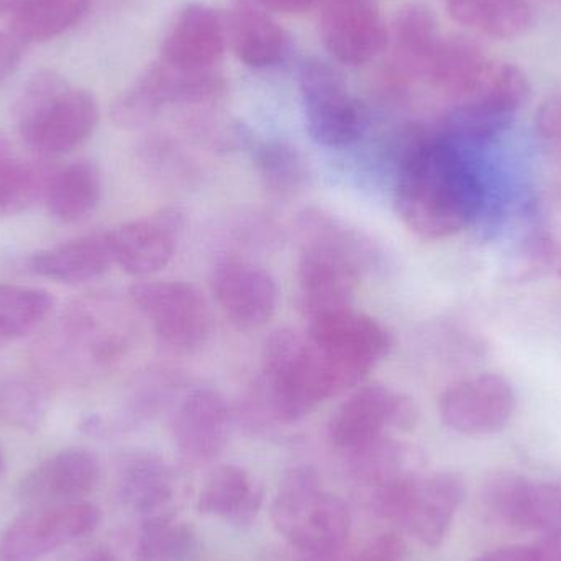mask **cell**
<instances>
[{"mask_svg":"<svg viewBox=\"0 0 561 561\" xmlns=\"http://www.w3.org/2000/svg\"><path fill=\"white\" fill-rule=\"evenodd\" d=\"M445 134L419 138L405 151L396 187L399 217L415 236L447 239L480 213V183Z\"/></svg>","mask_w":561,"mask_h":561,"instance_id":"cell-1","label":"cell"},{"mask_svg":"<svg viewBox=\"0 0 561 561\" xmlns=\"http://www.w3.org/2000/svg\"><path fill=\"white\" fill-rule=\"evenodd\" d=\"M20 135L30 150L62 154L84 144L99 124V105L84 89H72L62 76H33L15 107Z\"/></svg>","mask_w":561,"mask_h":561,"instance_id":"cell-2","label":"cell"},{"mask_svg":"<svg viewBox=\"0 0 561 561\" xmlns=\"http://www.w3.org/2000/svg\"><path fill=\"white\" fill-rule=\"evenodd\" d=\"M327 399L329 388L312 343L294 330H275L263 346L262 376L255 389L260 414L293 424Z\"/></svg>","mask_w":561,"mask_h":561,"instance_id":"cell-3","label":"cell"},{"mask_svg":"<svg viewBox=\"0 0 561 561\" xmlns=\"http://www.w3.org/2000/svg\"><path fill=\"white\" fill-rule=\"evenodd\" d=\"M276 530L300 552L332 557L350 536L348 507L335 494L323 490L312 467L290 468L280 478L272 504Z\"/></svg>","mask_w":561,"mask_h":561,"instance_id":"cell-4","label":"cell"},{"mask_svg":"<svg viewBox=\"0 0 561 561\" xmlns=\"http://www.w3.org/2000/svg\"><path fill=\"white\" fill-rule=\"evenodd\" d=\"M307 339L319 355L333 398L359 385L391 348L388 330L352 307L310 319Z\"/></svg>","mask_w":561,"mask_h":561,"instance_id":"cell-5","label":"cell"},{"mask_svg":"<svg viewBox=\"0 0 561 561\" xmlns=\"http://www.w3.org/2000/svg\"><path fill=\"white\" fill-rule=\"evenodd\" d=\"M463 500V478L442 471L386 488L373 494L371 506L379 517L399 524L424 546L435 549L447 537Z\"/></svg>","mask_w":561,"mask_h":561,"instance_id":"cell-6","label":"cell"},{"mask_svg":"<svg viewBox=\"0 0 561 561\" xmlns=\"http://www.w3.org/2000/svg\"><path fill=\"white\" fill-rule=\"evenodd\" d=\"M299 88L307 131L316 144L342 148L362 137V107L339 69L322 59H309L300 69Z\"/></svg>","mask_w":561,"mask_h":561,"instance_id":"cell-7","label":"cell"},{"mask_svg":"<svg viewBox=\"0 0 561 561\" xmlns=\"http://www.w3.org/2000/svg\"><path fill=\"white\" fill-rule=\"evenodd\" d=\"M101 510L89 501L30 507L0 537V560L36 561L94 533Z\"/></svg>","mask_w":561,"mask_h":561,"instance_id":"cell-8","label":"cell"},{"mask_svg":"<svg viewBox=\"0 0 561 561\" xmlns=\"http://www.w3.org/2000/svg\"><path fill=\"white\" fill-rule=\"evenodd\" d=\"M130 296L167 345L190 352L206 342L210 310L206 297L194 284L141 280L131 286Z\"/></svg>","mask_w":561,"mask_h":561,"instance_id":"cell-9","label":"cell"},{"mask_svg":"<svg viewBox=\"0 0 561 561\" xmlns=\"http://www.w3.org/2000/svg\"><path fill=\"white\" fill-rule=\"evenodd\" d=\"M417 417V408L408 396L385 386H366L336 409L329 425L330 440L352 455L385 437L388 428L411 431Z\"/></svg>","mask_w":561,"mask_h":561,"instance_id":"cell-10","label":"cell"},{"mask_svg":"<svg viewBox=\"0 0 561 561\" xmlns=\"http://www.w3.org/2000/svg\"><path fill=\"white\" fill-rule=\"evenodd\" d=\"M369 259L329 245H304L299 263V290L310 319L352 307L356 286Z\"/></svg>","mask_w":561,"mask_h":561,"instance_id":"cell-11","label":"cell"},{"mask_svg":"<svg viewBox=\"0 0 561 561\" xmlns=\"http://www.w3.org/2000/svg\"><path fill=\"white\" fill-rule=\"evenodd\" d=\"M486 510L501 523L540 536L561 530V484L537 483L516 471H497L483 488Z\"/></svg>","mask_w":561,"mask_h":561,"instance_id":"cell-12","label":"cell"},{"mask_svg":"<svg viewBox=\"0 0 561 561\" xmlns=\"http://www.w3.org/2000/svg\"><path fill=\"white\" fill-rule=\"evenodd\" d=\"M320 9V36L336 61L366 65L385 51L388 28L375 0H322Z\"/></svg>","mask_w":561,"mask_h":561,"instance_id":"cell-13","label":"cell"},{"mask_svg":"<svg viewBox=\"0 0 561 561\" xmlns=\"http://www.w3.org/2000/svg\"><path fill=\"white\" fill-rule=\"evenodd\" d=\"M516 408L513 386L500 375H481L451 386L440 399V417L465 435L496 434Z\"/></svg>","mask_w":561,"mask_h":561,"instance_id":"cell-14","label":"cell"},{"mask_svg":"<svg viewBox=\"0 0 561 561\" xmlns=\"http://www.w3.org/2000/svg\"><path fill=\"white\" fill-rule=\"evenodd\" d=\"M183 229L184 216L178 209L122 224L107 232L114 262L138 278L154 275L173 259Z\"/></svg>","mask_w":561,"mask_h":561,"instance_id":"cell-15","label":"cell"},{"mask_svg":"<svg viewBox=\"0 0 561 561\" xmlns=\"http://www.w3.org/2000/svg\"><path fill=\"white\" fill-rule=\"evenodd\" d=\"M213 290L224 316L242 330L266 325L278 302L275 279L247 260L226 259L217 263Z\"/></svg>","mask_w":561,"mask_h":561,"instance_id":"cell-16","label":"cell"},{"mask_svg":"<svg viewBox=\"0 0 561 561\" xmlns=\"http://www.w3.org/2000/svg\"><path fill=\"white\" fill-rule=\"evenodd\" d=\"M227 43V23L219 10L190 3L164 35L161 61L180 71H209L222 58Z\"/></svg>","mask_w":561,"mask_h":561,"instance_id":"cell-17","label":"cell"},{"mask_svg":"<svg viewBox=\"0 0 561 561\" xmlns=\"http://www.w3.org/2000/svg\"><path fill=\"white\" fill-rule=\"evenodd\" d=\"M101 480V463L85 448H68L33 468L19 486V500L30 507L82 501Z\"/></svg>","mask_w":561,"mask_h":561,"instance_id":"cell-18","label":"cell"},{"mask_svg":"<svg viewBox=\"0 0 561 561\" xmlns=\"http://www.w3.org/2000/svg\"><path fill=\"white\" fill-rule=\"evenodd\" d=\"M178 454L193 467L216 460L229 440L230 411L214 389L191 392L176 412L173 425Z\"/></svg>","mask_w":561,"mask_h":561,"instance_id":"cell-19","label":"cell"},{"mask_svg":"<svg viewBox=\"0 0 561 561\" xmlns=\"http://www.w3.org/2000/svg\"><path fill=\"white\" fill-rule=\"evenodd\" d=\"M226 23L227 42L243 65L272 68L287 55L289 35L262 7L249 0H237Z\"/></svg>","mask_w":561,"mask_h":561,"instance_id":"cell-20","label":"cell"},{"mask_svg":"<svg viewBox=\"0 0 561 561\" xmlns=\"http://www.w3.org/2000/svg\"><path fill=\"white\" fill-rule=\"evenodd\" d=\"M114 262L107 233L85 236L35 253L30 268L56 283L81 284L104 275Z\"/></svg>","mask_w":561,"mask_h":561,"instance_id":"cell-21","label":"cell"},{"mask_svg":"<svg viewBox=\"0 0 561 561\" xmlns=\"http://www.w3.org/2000/svg\"><path fill=\"white\" fill-rule=\"evenodd\" d=\"M263 503V491L250 474L237 465H222L207 478L197 510L233 526H250Z\"/></svg>","mask_w":561,"mask_h":561,"instance_id":"cell-22","label":"cell"},{"mask_svg":"<svg viewBox=\"0 0 561 561\" xmlns=\"http://www.w3.org/2000/svg\"><path fill=\"white\" fill-rule=\"evenodd\" d=\"M490 66V59L474 43L463 38L440 39L422 76L438 91L468 99L478 91Z\"/></svg>","mask_w":561,"mask_h":561,"instance_id":"cell-23","label":"cell"},{"mask_svg":"<svg viewBox=\"0 0 561 561\" xmlns=\"http://www.w3.org/2000/svg\"><path fill=\"white\" fill-rule=\"evenodd\" d=\"M56 168L46 161H23L0 134V220L45 199Z\"/></svg>","mask_w":561,"mask_h":561,"instance_id":"cell-24","label":"cell"},{"mask_svg":"<svg viewBox=\"0 0 561 561\" xmlns=\"http://www.w3.org/2000/svg\"><path fill=\"white\" fill-rule=\"evenodd\" d=\"M445 3L455 22L493 38H516L534 22L527 0H445Z\"/></svg>","mask_w":561,"mask_h":561,"instance_id":"cell-25","label":"cell"},{"mask_svg":"<svg viewBox=\"0 0 561 561\" xmlns=\"http://www.w3.org/2000/svg\"><path fill=\"white\" fill-rule=\"evenodd\" d=\"M101 173L91 161H78L56 171L46 193L49 214L61 222H78L101 201Z\"/></svg>","mask_w":561,"mask_h":561,"instance_id":"cell-26","label":"cell"},{"mask_svg":"<svg viewBox=\"0 0 561 561\" xmlns=\"http://www.w3.org/2000/svg\"><path fill=\"white\" fill-rule=\"evenodd\" d=\"M173 470L158 458L144 457L125 467L118 496L125 507L148 517L163 513L174 497Z\"/></svg>","mask_w":561,"mask_h":561,"instance_id":"cell-27","label":"cell"},{"mask_svg":"<svg viewBox=\"0 0 561 561\" xmlns=\"http://www.w3.org/2000/svg\"><path fill=\"white\" fill-rule=\"evenodd\" d=\"M350 468L359 484L376 491L419 474L421 457L417 451L385 435L350 455Z\"/></svg>","mask_w":561,"mask_h":561,"instance_id":"cell-28","label":"cell"},{"mask_svg":"<svg viewBox=\"0 0 561 561\" xmlns=\"http://www.w3.org/2000/svg\"><path fill=\"white\" fill-rule=\"evenodd\" d=\"M253 161L263 187L275 199H293L306 187V160L293 145L279 140L263 141L253 150Z\"/></svg>","mask_w":561,"mask_h":561,"instance_id":"cell-29","label":"cell"},{"mask_svg":"<svg viewBox=\"0 0 561 561\" xmlns=\"http://www.w3.org/2000/svg\"><path fill=\"white\" fill-rule=\"evenodd\" d=\"M197 550L199 542L196 534L186 523L174 519L168 513L145 517L138 534V560L194 561Z\"/></svg>","mask_w":561,"mask_h":561,"instance_id":"cell-30","label":"cell"},{"mask_svg":"<svg viewBox=\"0 0 561 561\" xmlns=\"http://www.w3.org/2000/svg\"><path fill=\"white\" fill-rule=\"evenodd\" d=\"M55 309V297L38 287L0 284V340L35 332Z\"/></svg>","mask_w":561,"mask_h":561,"instance_id":"cell-31","label":"cell"},{"mask_svg":"<svg viewBox=\"0 0 561 561\" xmlns=\"http://www.w3.org/2000/svg\"><path fill=\"white\" fill-rule=\"evenodd\" d=\"M392 38L402 65L422 75L425 62L440 42L434 13L424 3L411 2L402 7L392 25Z\"/></svg>","mask_w":561,"mask_h":561,"instance_id":"cell-32","label":"cell"},{"mask_svg":"<svg viewBox=\"0 0 561 561\" xmlns=\"http://www.w3.org/2000/svg\"><path fill=\"white\" fill-rule=\"evenodd\" d=\"M91 0H35L19 23L25 45L48 42L78 25L88 13Z\"/></svg>","mask_w":561,"mask_h":561,"instance_id":"cell-33","label":"cell"},{"mask_svg":"<svg viewBox=\"0 0 561 561\" xmlns=\"http://www.w3.org/2000/svg\"><path fill=\"white\" fill-rule=\"evenodd\" d=\"M48 392L32 379L12 378L0 385V421L9 427L35 432L48 414Z\"/></svg>","mask_w":561,"mask_h":561,"instance_id":"cell-34","label":"cell"},{"mask_svg":"<svg viewBox=\"0 0 561 561\" xmlns=\"http://www.w3.org/2000/svg\"><path fill=\"white\" fill-rule=\"evenodd\" d=\"M529 81L517 66L491 62L480 88L468 99H477L493 111L513 117L514 112L529 98Z\"/></svg>","mask_w":561,"mask_h":561,"instance_id":"cell-35","label":"cell"},{"mask_svg":"<svg viewBox=\"0 0 561 561\" xmlns=\"http://www.w3.org/2000/svg\"><path fill=\"white\" fill-rule=\"evenodd\" d=\"M559 247L552 233L539 229L524 237L510 256L511 278L520 280H534L542 278L557 262Z\"/></svg>","mask_w":561,"mask_h":561,"instance_id":"cell-36","label":"cell"},{"mask_svg":"<svg viewBox=\"0 0 561 561\" xmlns=\"http://www.w3.org/2000/svg\"><path fill=\"white\" fill-rule=\"evenodd\" d=\"M537 130L553 150L561 153V94L543 102L537 114Z\"/></svg>","mask_w":561,"mask_h":561,"instance_id":"cell-37","label":"cell"},{"mask_svg":"<svg viewBox=\"0 0 561 561\" xmlns=\"http://www.w3.org/2000/svg\"><path fill=\"white\" fill-rule=\"evenodd\" d=\"M405 547L396 534H382L368 543L353 561H404Z\"/></svg>","mask_w":561,"mask_h":561,"instance_id":"cell-38","label":"cell"},{"mask_svg":"<svg viewBox=\"0 0 561 561\" xmlns=\"http://www.w3.org/2000/svg\"><path fill=\"white\" fill-rule=\"evenodd\" d=\"M25 43L12 33H0V84L15 72Z\"/></svg>","mask_w":561,"mask_h":561,"instance_id":"cell-39","label":"cell"},{"mask_svg":"<svg viewBox=\"0 0 561 561\" xmlns=\"http://www.w3.org/2000/svg\"><path fill=\"white\" fill-rule=\"evenodd\" d=\"M33 2L35 0H0V33L19 36L20 20Z\"/></svg>","mask_w":561,"mask_h":561,"instance_id":"cell-40","label":"cell"},{"mask_svg":"<svg viewBox=\"0 0 561 561\" xmlns=\"http://www.w3.org/2000/svg\"><path fill=\"white\" fill-rule=\"evenodd\" d=\"M473 561H542L537 546H507L483 553Z\"/></svg>","mask_w":561,"mask_h":561,"instance_id":"cell-41","label":"cell"},{"mask_svg":"<svg viewBox=\"0 0 561 561\" xmlns=\"http://www.w3.org/2000/svg\"><path fill=\"white\" fill-rule=\"evenodd\" d=\"M255 5L262 7L266 12L287 13V15H297V13L309 12L320 5L322 0H249Z\"/></svg>","mask_w":561,"mask_h":561,"instance_id":"cell-42","label":"cell"},{"mask_svg":"<svg viewBox=\"0 0 561 561\" xmlns=\"http://www.w3.org/2000/svg\"><path fill=\"white\" fill-rule=\"evenodd\" d=\"M542 561H561V530L546 534L537 543Z\"/></svg>","mask_w":561,"mask_h":561,"instance_id":"cell-43","label":"cell"},{"mask_svg":"<svg viewBox=\"0 0 561 561\" xmlns=\"http://www.w3.org/2000/svg\"><path fill=\"white\" fill-rule=\"evenodd\" d=\"M82 561H118L108 550H98Z\"/></svg>","mask_w":561,"mask_h":561,"instance_id":"cell-44","label":"cell"},{"mask_svg":"<svg viewBox=\"0 0 561 561\" xmlns=\"http://www.w3.org/2000/svg\"><path fill=\"white\" fill-rule=\"evenodd\" d=\"M312 561H333V560H330V557H313Z\"/></svg>","mask_w":561,"mask_h":561,"instance_id":"cell-45","label":"cell"},{"mask_svg":"<svg viewBox=\"0 0 561 561\" xmlns=\"http://www.w3.org/2000/svg\"><path fill=\"white\" fill-rule=\"evenodd\" d=\"M3 471V455L2 450H0V474H2Z\"/></svg>","mask_w":561,"mask_h":561,"instance_id":"cell-46","label":"cell"}]
</instances>
